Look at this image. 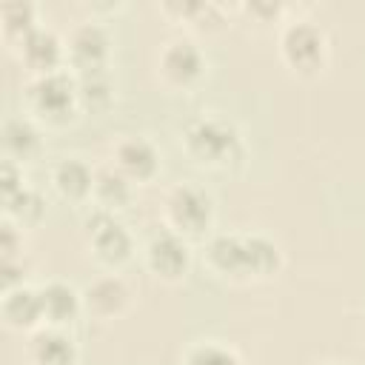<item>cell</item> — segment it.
Masks as SVG:
<instances>
[{
  "mask_svg": "<svg viewBox=\"0 0 365 365\" xmlns=\"http://www.w3.org/2000/svg\"><path fill=\"white\" fill-rule=\"evenodd\" d=\"M185 157L205 171H231L245 157V140L234 120L222 114H200L182 128Z\"/></svg>",
  "mask_w": 365,
  "mask_h": 365,
  "instance_id": "cell-1",
  "label": "cell"
},
{
  "mask_svg": "<svg viewBox=\"0 0 365 365\" xmlns=\"http://www.w3.org/2000/svg\"><path fill=\"white\" fill-rule=\"evenodd\" d=\"M277 51L291 74L311 80L325 71L328 57H331V40L319 23L297 17V20L282 23L279 37H277Z\"/></svg>",
  "mask_w": 365,
  "mask_h": 365,
  "instance_id": "cell-2",
  "label": "cell"
},
{
  "mask_svg": "<svg viewBox=\"0 0 365 365\" xmlns=\"http://www.w3.org/2000/svg\"><path fill=\"white\" fill-rule=\"evenodd\" d=\"M163 220L165 228L177 231L188 242L208 240L214 234V220H217V205L211 191L191 180L171 185L163 197Z\"/></svg>",
  "mask_w": 365,
  "mask_h": 365,
  "instance_id": "cell-3",
  "label": "cell"
},
{
  "mask_svg": "<svg viewBox=\"0 0 365 365\" xmlns=\"http://www.w3.org/2000/svg\"><path fill=\"white\" fill-rule=\"evenodd\" d=\"M26 106L29 117L46 125H66L80 111L77 97V77L68 68L31 77L26 86Z\"/></svg>",
  "mask_w": 365,
  "mask_h": 365,
  "instance_id": "cell-4",
  "label": "cell"
},
{
  "mask_svg": "<svg viewBox=\"0 0 365 365\" xmlns=\"http://www.w3.org/2000/svg\"><path fill=\"white\" fill-rule=\"evenodd\" d=\"M83 237L91 257L106 271H120L134 257V237L111 211L91 205V211L83 217Z\"/></svg>",
  "mask_w": 365,
  "mask_h": 365,
  "instance_id": "cell-5",
  "label": "cell"
},
{
  "mask_svg": "<svg viewBox=\"0 0 365 365\" xmlns=\"http://www.w3.org/2000/svg\"><path fill=\"white\" fill-rule=\"evenodd\" d=\"M205 71H208V57L202 46L188 34L171 37L157 51V77L171 91H191L194 86L202 83Z\"/></svg>",
  "mask_w": 365,
  "mask_h": 365,
  "instance_id": "cell-6",
  "label": "cell"
},
{
  "mask_svg": "<svg viewBox=\"0 0 365 365\" xmlns=\"http://www.w3.org/2000/svg\"><path fill=\"white\" fill-rule=\"evenodd\" d=\"M143 262L154 279L174 285L191 271V242L171 228H160L145 240Z\"/></svg>",
  "mask_w": 365,
  "mask_h": 365,
  "instance_id": "cell-7",
  "label": "cell"
},
{
  "mask_svg": "<svg viewBox=\"0 0 365 365\" xmlns=\"http://www.w3.org/2000/svg\"><path fill=\"white\" fill-rule=\"evenodd\" d=\"M111 60V37L103 23L97 20H83L71 29L66 40V66L74 74L86 71H103L108 68Z\"/></svg>",
  "mask_w": 365,
  "mask_h": 365,
  "instance_id": "cell-8",
  "label": "cell"
},
{
  "mask_svg": "<svg viewBox=\"0 0 365 365\" xmlns=\"http://www.w3.org/2000/svg\"><path fill=\"white\" fill-rule=\"evenodd\" d=\"M208 271L225 282H254L251 257H248V234H211L205 240L202 254Z\"/></svg>",
  "mask_w": 365,
  "mask_h": 365,
  "instance_id": "cell-9",
  "label": "cell"
},
{
  "mask_svg": "<svg viewBox=\"0 0 365 365\" xmlns=\"http://www.w3.org/2000/svg\"><path fill=\"white\" fill-rule=\"evenodd\" d=\"M111 165L134 185H148L160 174V151L148 137L125 134L111 145Z\"/></svg>",
  "mask_w": 365,
  "mask_h": 365,
  "instance_id": "cell-10",
  "label": "cell"
},
{
  "mask_svg": "<svg viewBox=\"0 0 365 365\" xmlns=\"http://www.w3.org/2000/svg\"><path fill=\"white\" fill-rule=\"evenodd\" d=\"M80 294H83V314L91 319H100V322H111V319L123 317L134 302L131 285L117 271H108V274L91 279Z\"/></svg>",
  "mask_w": 365,
  "mask_h": 365,
  "instance_id": "cell-11",
  "label": "cell"
},
{
  "mask_svg": "<svg viewBox=\"0 0 365 365\" xmlns=\"http://www.w3.org/2000/svg\"><path fill=\"white\" fill-rule=\"evenodd\" d=\"M11 51L31 71V77L66 68V40L48 26H37L34 31H29L17 46H11Z\"/></svg>",
  "mask_w": 365,
  "mask_h": 365,
  "instance_id": "cell-12",
  "label": "cell"
},
{
  "mask_svg": "<svg viewBox=\"0 0 365 365\" xmlns=\"http://www.w3.org/2000/svg\"><path fill=\"white\" fill-rule=\"evenodd\" d=\"M26 359L29 365H77L80 348L68 328H37L26 342Z\"/></svg>",
  "mask_w": 365,
  "mask_h": 365,
  "instance_id": "cell-13",
  "label": "cell"
},
{
  "mask_svg": "<svg viewBox=\"0 0 365 365\" xmlns=\"http://www.w3.org/2000/svg\"><path fill=\"white\" fill-rule=\"evenodd\" d=\"M0 143H3V160H14L20 165L37 160L43 154V131H40V123L29 114H11L3 120V134H0Z\"/></svg>",
  "mask_w": 365,
  "mask_h": 365,
  "instance_id": "cell-14",
  "label": "cell"
},
{
  "mask_svg": "<svg viewBox=\"0 0 365 365\" xmlns=\"http://www.w3.org/2000/svg\"><path fill=\"white\" fill-rule=\"evenodd\" d=\"M51 188L60 200L71 202V205H83L91 202V191H94V168L80 160V157H60L51 171H48Z\"/></svg>",
  "mask_w": 365,
  "mask_h": 365,
  "instance_id": "cell-15",
  "label": "cell"
},
{
  "mask_svg": "<svg viewBox=\"0 0 365 365\" xmlns=\"http://www.w3.org/2000/svg\"><path fill=\"white\" fill-rule=\"evenodd\" d=\"M40 291V305H43V325L51 328H68L83 317V294L63 279H48Z\"/></svg>",
  "mask_w": 365,
  "mask_h": 365,
  "instance_id": "cell-16",
  "label": "cell"
},
{
  "mask_svg": "<svg viewBox=\"0 0 365 365\" xmlns=\"http://www.w3.org/2000/svg\"><path fill=\"white\" fill-rule=\"evenodd\" d=\"M0 317L9 331L20 334H34L43 328V305H40V291L31 285H17L3 291L0 299Z\"/></svg>",
  "mask_w": 365,
  "mask_h": 365,
  "instance_id": "cell-17",
  "label": "cell"
},
{
  "mask_svg": "<svg viewBox=\"0 0 365 365\" xmlns=\"http://www.w3.org/2000/svg\"><path fill=\"white\" fill-rule=\"evenodd\" d=\"M160 11L185 26L188 31H197V34H211L217 29L225 26V17H228V9L222 3H211V0H171V3H163Z\"/></svg>",
  "mask_w": 365,
  "mask_h": 365,
  "instance_id": "cell-18",
  "label": "cell"
},
{
  "mask_svg": "<svg viewBox=\"0 0 365 365\" xmlns=\"http://www.w3.org/2000/svg\"><path fill=\"white\" fill-rule=\"evenodd\" d=\"M134 197V182H128L111 163L94 168V191H91V205L103 211H123Z\"/></svg>",
  "mask_w": 365,
  "mask_h": 365,
  "instance_id": "cell-19",
  "label": "cell"
},
{
  "mask_svg": "<svg viewBox=\"0 0 365 365\" xmlns=\"http://www.w3.org/2000/svg\"><path fill=\"white\" fill-rule=\"evenodd\" d=\"M74 77H77L80 111L106 114L114 106V80H111V71L108 68H103V71H86V74H74Z\"/></svg>",
  "mask_w": 365,
  "mask_h": 365,
  "instance_id": "cell-20",
  "label": "cell"
},
{
  "mask_svg": "<svg viewBox=\"0 0 365 365\" xmlns=\"http://www.w3.org/2000/svg\"><path fill=\"white\" fill-rule=\"evenodd\" d=\"M40 23V9L31 0H9L0 6V31L9 46H17L29 31H34Z\"/></svg>",
  "mask_w": 365,
  "mask_h": 365,
  "instance_id": "cell-21",
  "label": "cell"
},
{
  "mask_svg": "<svg viewBox=\"0 0 365 365\" xmlns=\"http://www.w3.org/2000/svg\"><path fill=\"white\" fill-rule=\"evenodd\" d=\"M43 217H46V200L29 182L17 194H11V197L3 200V220L14 222L17 228H34Z\"/></svg>",
  "mask_w": 365,
  "mask_h": 365,
  "instance_id": "cell-22",
  "label": "cell"
},
{
  "mask_svg": "<svg viewBox=\"0 0 365 365\" xmlns=\"http://www.w3.org/2000/svg\"><path fill=\"white\" fill-rule=\"evenodd\" d=\"M248 257H251V274H254V282H262V279H271L282 271V248L265 237V234H248Z\"/></svg>",
  "mask_w": 365,
  "mask_h": 365,
  "instance_id": "cell-23",
  "label": "cell"
},
{
  "mask_svg": "<svg viewBox=\"0 0 365 365\" xmlns=\"http://www.w3.org/2000/svg\"><path fill=\"white\" fill-rule=\"evenodd\" d=\"M180 365H242L240 354L217 339H205V342H194L185 348Z\"/></svg>",
  "mask_w": 365,
  "mask_h": 365,
  "instance_id": "cell-24",
  "label": "cell"
},
{
  "mask_svg": "<svg viewBox=\"0 0 365 365\" xmlns=\"http://www.w3.org/2000/svg\"><path fill=\"white\" fill-rule=\"evenodd\" d=\"M237 11H240L245 20H251L254 26H259V29H271V26H277V23H285V20H282V17H285V6H282V3H271V0L240 3Z\"/></svg>",
  "mask_w": 365,
  "mask_h": 365,
  "instance_id": "cell-25",
  "label": "cell"
},
{
  "mask_svg": "<svg viewBox=\"0 0 365 365\" xmlns=\"http://www.w3.org/2000/svg\"><path fill=\"white\" fill-rule=\"evenodd\" d=\"M26 248V240H23V228H17L14 222L3 220L0 222V262H9V259H23V251Z\"/></svg>",
  "mask_w": 365,
  "mask_h": 365,
  "instance_id": "cell-26",
  "label": "cell"
},
{
  "mask_svg": "<svg viewBox=\"0 0 365 365\" xmlns=\"http://www.w3.org/2000/svg\"><path fill=\"white\" fill-rule=\"evenodd\" d=\"M23 185H26L23 165L14 163V160H3V165H0V194H3V200L11 197V194H17Z\"/></svg>",
  "mask_w": 365,
  "mask_h": 365,
  "instance_id": "cell-27",
  "label": "cell"
}]
</instances>
